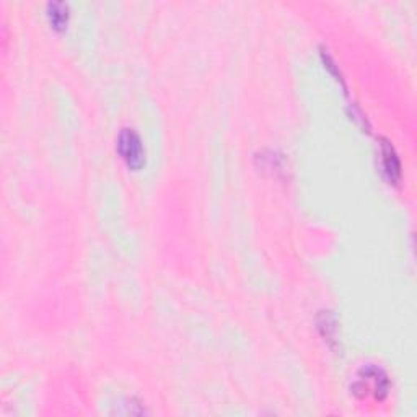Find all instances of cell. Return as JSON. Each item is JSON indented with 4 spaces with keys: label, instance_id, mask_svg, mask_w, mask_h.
<instances>
[{
    "label": "cell",
    "instance_id": "1",
    "mask_svg": "<svg viewBox=\"0 0 417 417\" xmlns=\"http://www.w3.org/2000/svg\"><path fill=\"white\" fill-rule=\"evenodd\" d=\"M118 150L129 168L139 170L143 165L145 153H143L142 141L132 129H124V131L119 134Z\"/></svg>",
    "mask_w": 417,
    "mask_h": 417
},
{
    "label": "cell",
    "instance_id": "4",
    "mask_svg": "<svg viewBox=\"0 0 417 417\" xmlns=\"http://www.w3.org/2000/svg\"><path fill=\"white\" fill-rule=\"evenodd\" d=\"M51 7V23L54 25V28H64L67 25V18H69V13H67V7L64 3H52Z\"/></svg>",
    "mask_w": 417,
    "mask_h": 417
},
{
    "label": "cell",
    "instance_id": "2",
    "mask_svg": "<svg viewBox=\"0 0 417 417\" xmlns=\"http://www.w3.org/2000/svg\"><path fill=\"white\" fill-rule=\"evenodd\" d=\"M356 388H359L361 391L372 393L378 400H383L388 395V378L380 368H363L362 377L359 378Z\"/></svg>",
    "mask_w": 417,
    "mask_h": 417
},
{
    "label": "cell",
    "instance_id": "3",
    "mask_svg": "<svg viewBox=\"0 0 417 417\" xmlns=\"http://www.w3.org/2000/svg\"><path fill=\"white\" fill-rule=\"evenodd\" d=\"M381 155H383V168H385V173L391 181H396L401 175V165L395 150H393V147L388 142H383Z\"/></svg>",
    "mask_w": 417,
    "mask_h": 417
}]
</instances>
